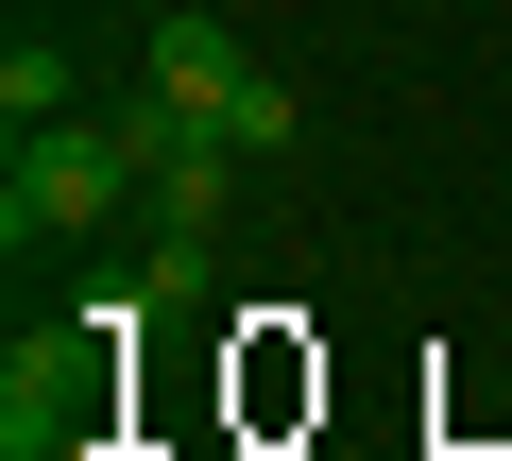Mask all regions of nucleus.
<instances>
[{"label": "nucleus", "instance_id": "8", "mask_svg": "<svg viewBox=\"0 0 512 461\" xmlns=\"http://www.w3.org/2000/svg\"><path fill=\"white\" fill-rule=\"evenodd\" d=\"M52 461H137V444H120V427H86V444H52Z\"/></svg>", "mask_w": 512, "mask_h": 461}, {"label": "nucleus", "instance_id": "7", "mask_svg": "<svg viewBox=\"0 0 512 461\" xmlns=\"http://www.w3.org/2000/svg\"><path fill=\"white\" fill-rule=\"evenodd\" d=\"M137 291H154V308H171V325H188V308H205V291H222V257H205V240H154V257H137Z\"/></svg>", "mask_w": 512, "mask_h": 461}, {"label": "nucleus", "instance_id": "1", "mask_svg": "<svg viewBox=\"0 0 512 461\" xmlns=\"http://www.w3.org/2000/svg\"><path fill=\"white\" fill-rule=\"evenodd\" d=\"M120 205H154L137 120H35L18 171H0V240H103Z\"/></svg>", "mask_w": 512, "mask_h": 461}, {"label": "nucleus", "instance_id": "2", "mask_svg": "<svg viewBox=\"0 0 512 461\" xmlns=\"http://www.w3.org/2000/svg\"><path fill=\"white\" fill-rule=\"evenodd\" d=\"M120 359L137 342H103L86 308H69V342H18V359H0V461H52V444L120 427Z\"/></svg>", "mask_w": 512, "mask_h": 461}, {"label": "nucleus", "instance_id": "6", "mask_svg": "<svg viewBox=\"0 0 512 461\" xmlns=\"http://www.w3.org/2000/svg\"><path fill=\"white\" fill-rule=\"evenodd\" d=\"M0 120H18V137H35V120H69V52H52V35L0 52Z\"/></svg>", "mask_w": 512, "mask_h": 461}, {"label": "nucleus", "instance_id": "5", "mask_svg": "<svg viewBox=\"0 0 512 461\" xmlns=\"http://www.w3.org/2000/svg\"><path fill=\"white\" fill-rule=\"evenodd\" d=\"M205 137H222V154H239V171H256V154H291V137H308V103H291V86H274V69H239V103H222V120H205Z\"/></svg>", "mask_w": 512, "mask_h": 461}, {"label": "nucleus", "instance_id": "4", "mask_svg": "<svg viewBox=\"0 0 512 461\" xmlns=\"http://www.w3.org/2000/svg\"><path fill=\"white\" fill-rule=\"evenodd\" d=\"M137 154H154V240H205V222L239 205V154H222V137L171 120V137H137Z\"/></svg>", "mask_w": 512, "mask_h": 461}, {"label": "nucleus", "instance_id": "3", "mask_svg": "<svg viewBox=\"0 0 512 461\" xmlns=\"http://www.w3.org/2000/svg\"><path fill=\"white\" fill-rule=\"evenodd\" d=\"M239 69H256V52H239L222 18H171V35H154V69H137V137H171V120L205 137V120L239 103Z\"/></svg>", "mask_w": 512, "mask_h": 461}]
</instances>
